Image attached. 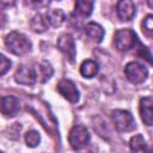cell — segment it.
Instances as JSON below:
<instances>
[{"label":"cell","mask_w":153,"mask_h":153,"mask_svg":"<svg viewBox=\"0 0 153 153\" xmlns=\"http://www.w3.org/2000/svg\"><path fill=\"white\" fill-rule=\"evenodd\" d=\"M19 111V100L14 96H4L1 98V112L6 117H13Z\"/></svg>","instance_id":"11"},{"label":"cell","mask_w":153,"mask_h":153,"mask_svg":"<svg viewBox=\"0 0 153 153\" xmlns=\"http://www.w3.org/2000/svg\"><path fill=\"white\" fill-rule=\"evenodd\" d=\"M115 45L120 51H128L135 47L137 43V37L135 32L130 29H121L115 32L114 36Z\"/></svg>","instance_id":"2"},{"label":"cell","mask_w":153,"mask_h":153,"mask_svg":"<svg viewBox=\"0 0 153 153\" xmlns=\"http://www.w3.org/2000/svg\"><path fill=\"white\" fill-rule=\"evenodd\" d=\"M35 69H36V74H37V80L39 82H45L48 81L53 73H54V69L51 67V65L47 61H42L39 63H37L35 66Z\"/></svg>","instance_id":"13"},{"label":"cell","mask_w":153,"mask_h":153,"mask_svg":"<svg viewBox=\"0 0 153 153\" xmlns=\"http://www.w3.org/2000/svg\"><path fill=\"white\" fill-rule=\"evenodd\" d=\"M93 10V1L88 0H78L75 2V12L81 17H88Z\"/></svg>","instance_id":"18"},{"label":"cell","mask_w":153,"mask_h":153,"mask_svg":"<svg viewBox=\"0 0 153 153\" xmlns=\"http://www.w3.org/2000/svg\"><path fill=\"white\" fill-rule=\"evenodd\" d=\"M1 153H4V152H1Z\"/></svg>","instance_id":"24"},{"label":"cell","mask_w":153,"mask_h":153,"mask_svg":"<svg viewBox=\"0 0 153 153\" xmlns=\"http://www.w3.org/2000/svg\"><path fill=\"white\" fill-rule=\"evenodd\" d=\"M25 142L29 147H36L41 142V135L36 130H29L25 134Z\"/></svg>","instance_id":"19"},{"label":"cell","mask_w":153,"mask_h":153,"mask_svg":"<svg viewBox=\"0 0 153 153\" xmlns=\"http://www.w3.org/2000/svg\"><path fill=\"white\" fill-rule=\"evenodd\" d=\"M30 25H31L32 31H35V32H37V33L44 32V31L47 30V27H48V23H47L45 17H43V16L39 14V13L32 17Z\"/></svg>","instance_id":"17"},{"label":"cell","mask_w":153,"mask_h":153,"mask_svg":"<svg viewBox=\"0 0 153 153\" xmlns=\"http://www.w3.org/2000/svg\"><path fill=\"white\" fill-rule=\"evenodd\" d=\"M111 118L117 130L120 131H131L135 128V121L131 114L127 110L116 109L111 111Z\"/></svg>","instance_id":"4"},{"label":"cell","mask_w":153,"mask_h":153,"mask_svg":"<svg viewBox=\"0 0 153 153\" xmlns=\"http://www.w3.org/2000/svg\"><path fill=\"white\" fill-rule=\"evenodd\" d=\"M147 5H148L151 8H153V0H148V1H147Z\"/></svg>","instance_id":"22"},{"label":"cell","mask_w":153,"mask_h":153,"mask_svg":"<svg viewBox=\"0 0 153 153\" xmlns=\"http://www.w3.org/2000/svg\"><path fill=\"white\" fill-rule=\"evenodd\" d=\"M116 12L121 20L128 22L134 18L136 13V7L130 0H121L116 4Z\"/></svg>","instance_id":"9"},{"label":"cell","mask_w":153,"mask_h":153,"mask_svg":"<svg viewBox=\"0 0 153 153\" xmlns=\"http://www.w3.org/2000/svg\"><path fill=\"white\" fill-rule=\"evenodd\" d=\"M147 153H153V146H152V147H151V148L147 151Z\"/></svg>","instance_id":"23"},{"label":"cell","mask_w":153,"mask_h":153,"mask_svg":"<svg viewBox=\"0 0 153 153\" xmlns=\"http://www.w3.org/2000/svg\"><path fill=\"white\" fill-rule=\"evenodd\" d=\"M45 19L48 25L57 27V26H61L62 23L65 22V13L60 8H53L45 13Z\"/></svg>","instance_id":"14"},{"label":"cell","mask_w":153,"mask_h":153,"mask_svg":"<svg viewBox=\"0 0 153 153\" xmlns=\"http://www.w3.org/2000/svg\"><path fill=\"white\" fill-rule=\"evenodd\" d=\"M57 48L60 49L61 53H63L67 59L73 62L74 61V57H75V44H74V38L72 35L69 33H63L57 39Z\"/></svg>","instance_id":"8"},{"label":"cell","mask_w":153,"mask_h":153,"mask_svg":"<svg viewBox=\"0 0 153 153\" xmlns=\"http://www.w3.org/2000/svg\"><path fill=\"white\" fill-rule=\"evenodd\" d=\"M98 71H99V67H98L97 62L93 60H85L80 66V74L87 79L96 76Z\"/></svg>","instance_id":"15"},{"label":"cell","mask_w":153,"mask_h":153,"mask_svg":"<svg viewBox=\"0 0 153 153\" xmlns=\"http://www.w3.org/2000/svg\"><path fill=\"white\" fill-rule=\"evenodd\" d=\"M142 30H143V32L148 37L153 38V14H148L143 19V22H142Z\"/></svg>","instance_id":"20"},{"label":"cell","mask_w":153,"mask_h":153,"mask_svg":"<svg viewBox=\"0 0 153 153\" xmlns=\"http://www.w3.org/2000/svg\"><path fill=\"white\" fill-rule=\"evenodd\" d=\"M124 74H126V78L131 84H142L148 76V71L140 62L131 61L126 65Z\"/></svg>","instance_id":"5"},{"label":"cell","mask_w":153,"mask_h":153,"mask_svg":"<svg viewBox=\"0 0 153 153\" xmlns=\"http://www.w3.org/2000/svg\"><path fill=\"white\" fill-rule=\"evenodd\" d=\"M57 91L60 94L71 103H76L79 100V91L75 84L69 79H62L57 84Z\"/></svg>","instance_id":"7"},{"label":"cell","mask_w":153,"mask_h":153,"mask_svg":"<svg viewBox=\"0 0 153 153\" xmlns=\"http://www.w3.org/2000/svg\"><path fill=\"white\" fill-rule=\"evenodd\" d=\"M129 147L133 153H147V146L145 139L139 134L134 135L129 141Z\"/></svg>","instance_id":"16"},{"label":"cell","mask_w":153,"mask_h":153,"mask_svg":"<svg viewBox=\"0 0 153 153\" xmlns=\"http://www.w3.org/2000/svg\"><path fill=\"white\" fill-rule=\"evenodd\" d=\"M14 80L22 85H33L37 81V74L35 67L22 65L14 73Z\"/></svg>","instance_id":"6"},{"label":"cell","mask_w":153,"mask_h":153,"mask_svg":"<svg viewBox=\"0 0 153 153\" xmlns=\"http://www.w3.org/2000/svg\"><path fill=\"white\" fill-rule=\"evenodd\" d=\"M140 116L146 126H153V99L145 97L140 100Z\"/></svg>","instance_id":"10"},{"label":"cell","mask_w":153,"mask_h":153,"mask_svg":"<svg viewBox=\"0 0 153 153\" xmlns=\"http://www.w3.org/2000/svg\"><path fill=\"white\" fill-rule=\"evenodd\" d=\"M5 45L8 51L18 56L25 55L31 50V42L29 41V38L18 31H12L6 35Z\"/></svg>","instance_id":"1"},{"label":"cell","mask_w":153,"mask_h":153,"mask_svg":"<svg viewBox=\"0 0 153 153\" xmlns=\"http://www.w3.org/2000/svg\"><path fill=\"white\" fill-rule=\"evenodd\" d=\"M69 145L73 149L79 151L85 148L90 142V133L84 126H74L68 135Z\"/></svg>","instance_id":"3"},{"label":"cell","mask_w":153,"mask_h":153,"mask_svg":"<svg viewBox=\"0 0 153 153\" xmlns=\"http://www.w3.org/2000/svg\"><path fill=\"white\" fill-rule=\"evenodd\" d=\"M85 33H86V36L91 41H93L96 43H100L103 41V37H104V30H103V27L99 24L93 23V22L86 24V26H85Z\"/></svg>","instance_id":"12"},{"label":"cell","mask_w":153,"mask_h":153,"mask_svg":"<svg viewBox=\"0 0 153 153\" xmlns=\"http://www.w3.org/2000/svg\"><path fill=\"white\" fill-rule=\"evenodd\" d=\"M10 68H11V61L5 55H1L0 56V74L1 75H5L6 72Z\"/></svg>","instance_id":"21"}]
</instances>
